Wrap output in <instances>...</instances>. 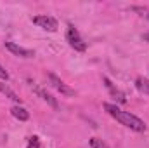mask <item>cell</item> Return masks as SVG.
Segmentation results:
<instances>
[{
	"instance_id": "cell-3",
	"label": "cell",
	"mask_w": 149,
	"mask_h": 148,
	"mask_svg": "<svg viewBox=\"0 0 149 148\" xmlns=\"http://www.w3.org/2000/svg\"><path fill=\"white\" fill-rule=\"evenodd\" d=\"M31 21H33V25H37L38 28H42V30H45V32H56V30L59 28L57 19L52 18V16H47V14H43V16H35Z\"/></svg>"
},
{
	"instance_id": "cell-13",
	"label": "cell",
	"mask_w": 149,
	"mask_h": 148,
	"mask_svg": "<svg viewBox=\"0 0 149 148\" xmlns=\"http://www.w3.org/2000/svg\"><path fill=\"white\" fill-rule=\"evenodd\" d=\"M0 80H3V82H7L9 80V73H7V70L0 65Z\"/></svg>"
},
{
	"instance_id": "cell-8",
	"label": "cell",
	"mask_w": 149,
	"mask_h": 148,
	"mask_svg": "<svg viewBox=\"0 0 149 148\" xmlns=\"http://www.w3.org/2000/svg\"><path fill=\"white\" fill-rule=\"evenodd\" d=\"M0 92H2V94H5V96H7L9 99H12L14 103H21V98H19V96H17V94H16V92H14V91L5 84V82H0Z\"/></svg>"
},
{
	"instance_id": "cell-12",
	"label": "cell",
	"mask_w": 149,
	"mask_h": 148,
	"mask_svg": "<svg viewBox=\"0 0 149 148\" xmlns=\"http://www.w3.org/2000/svg\"><path fill=\"white\" fill-rule=\"evenodd\" d=\"M28 148H40V141H38L37 136H31L30 141H28Z\"/></svg>"
},
{
	"instance_id": "cell-7",
	"label": "cell",
	"mask_w": 149,
	"mask_h": 148,
	"mask_svg": "<svg viewBox=\"0 0 149 148\" xmlns=\"http://www.w3.org/2000/svg\"><path fill=\"white\" fill-rule=\"evenodd\" d=\"M10 113H12V117H14V118L21 120V122H26V120L30 118V113H28V110H26V108H23V106H19V105L12 106V108H10Z\"/></svg>"
},
{
	"instance_id": "cell-4",
	"label": "cell",
	"mask_w": 149,
	"mask_h": 148,
	"mask_svg": "<svg viewBox=\"0 0 149 148\" xmlns=\"http://www.w3.org/2000/svg\"><path fill=\"white\" fill-rule=\"evenodd\" d=\"M49 82H50V84H52V87H54L56 91H59L63 96H74V89H71L68 84H64L57 75L49 73Z\"/></svg>"
},
{
	"instance_id": "cell-9",
	"label": "cell",
	"mask_w": 149,
	"mask_h": 148,
	"mask_svg": "<svg viewBox=\"0 0 149 148\" xmlns=\"http://www.w3.org/2000/svg\"><path fill=\"white\" fill-rule=\"evenodd\" d=\"M135 85H137V89H139L142 94H148L149 96V78H146V77H139V78L135 80Z\"/></svg>"
},
{
	"instance_id": "cell-1",
	"label": "cell",
	"mask_w": 149,
	"mask_h": 148,
	"mask_svg": "<svg viewBox=\"0 0 149 148\" xmlns=\"http://www.w3.org/2000/svg\"><path fill=\"white\" fill-rule=\"evenodd\" d=\"M104 110L108 111L116 122H120L121 125H125V127H128V129H132L135 132H144L146 131L144 120L132 115L130 111H123L121 108H118L116 105H111V103H104Z\"/></svg>"
},
{
	"instance_id": "cell-5",
	"label": "cell",
	"mask_w": 149,
	"mask_h": 148,
	"mask_svg": "<svg viewBox=\"0 0 149 148\" xmlns=\"http://www.w3.org/2000/svg\"><path fill=\"white\" fill-rule=\"evenodd\" d=\"M3 45H5V49H7L9 52H12L14 56H19V58H26V59L35 56V52H33L31 49L21 47V45H17V44H14V42H3Z\"/></svg>"
},
{
	"instance_id": "cell-2",
	"label": "cell",
	"mask_w": 149,
	"mask_h": 148,
	"mask_svg": "<svg viewBox=\"0 0 149 148\" xmlns=\"http://www.w3.org/2000/svg\"><path fill=\"white\" fill-rule=\"evenodd\" d=\"M66 40H68V44L73 47L74 51H78V52H85L87 51V45H85L83 38L80 37L78 30L74 28L73 25H70L68 30H66Z\"/></svg>"
},
{
	"instance_id": "cell-6",
	"label": "cell",
	"mask_w": 149,
	"mask_h": 148,
	"mask_svg": "<svg viewBox=\"0 0 149 148\" xmlns=\"http://www.w3.org/2000/svg\"><path fill=\"white\" fill-rule=\"evenodd\" d=\"M31 89H33V91L37 92L38 96H40V98H42V99L45 101V103H49V105H50L52 108H57V101H56V98H52V96H50V94H49L47 91H43L42 87H38V85H35V84H31Z\"/></svg>"
},
{
	"instance_id": "cell-11",
	"label": "cell",
	"mask_w": 149,
	"mask_h": 148,
	"mask_svg": "<svg viewBox=\"0 0 149 148\" xmlns=\"http://www.w3.org/2000/svg\"><path fill=\"white\" fill-rule=\"evenodd\" d=\"M90 147L92 148H109L102 140H99V138H90Z\"/></svg>"
},
{
	"instance_id": "cell-14",
	"label": "cell",
	"mask_w": 149,
	"mask_h": 148,
	"mask_svg": "<svg viewBox=\"0 0 149 148\" xmlns=\"http://www.w3.org/2000/svg\"><path fill=\"white\" fill-rule=\"evenodd\" d=\"M142 38H144V40H146V42H149V32H146V33H144V35H142Z\"/></svg>"
},
{
	"instance_id": "cell-10",
	"label": "cell",
	"mask_w": 149,
	"mask_h": 148,
	"mask_svg": "<svg viewBox=\"0 0 149 148\" xmlns=\"http://www.w3.org/2000/svg\"><path fill=\"white\" fill-rule=\"evenodd\" d=\"M104 82H106L108 89L111 91V94H114V96H118V101H120V103H125V101H127V99H125V96H123V94H121V92H120L118 89H114V87H113V84L109 82V80H108V78H104Z\"/></svg>"
}]
</instances>
